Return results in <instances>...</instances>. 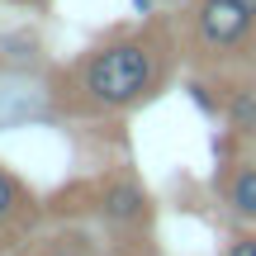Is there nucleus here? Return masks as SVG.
Listing matches in <instances>:
<instances>
[{"label":"nucleus","mask_w":256,"mask_h":256,"mask_svg":"<svg viewBox=\"0 0 256 256\" xmlns=\"http://www.w3.org/2000/svg\"><path fill=\"white\" fill-rule=\"evenodd\" d=\"M223 200H228L232 218L252 223L256 228V162H238L223 180Z\"/></svg>","instance_id":"20e7f679"},{"label":"nucleus","mask_w":256,"mask_h":256,"mask_svg":"<svg viewBox=\"0 0 256 256\" xmlns=\"http://www.w3.org/2000/svg\"><path fill=\"white\" fill-rule=\"evenodd\" d=\"M81 95L95 110H128V104L147 100L162 81V57L142 43V38H119V43L95 48L81 62Z\"/></svg>","instance_id":"f257e3e1"},{"label":"nucleus","mask_w":256,"mask_h":256,"mask_svg":"<svg viewBox=\"0 0 256 256\" xmlns=\"http://www.w3.org/2000/svg\"><path fill=\"white\" fill-rule=\"evenodd\" d=\"M228 124L238 133H256V90H238L228 100Z\"/></svg>","instance_id":"39448f33"},{"label":"nucleus","mask_w":256,"mask_h":256,"mask_svg":"<svg viewBox=\"0 0 256 256\" xmlns=\"http://www.w3.org/2000/svg\"><path fill=\"white\" fill-rule=\"evenodd\" d=\"M238 5H242V10H247V14H256V0H238Z\"/></svg>","instance_id":"1a4fd4ad"},{"label":"nucleus","mask_w":256,"mask_h":256,"mask_svg":"<svg viewBox=\"0 0 256 256\" xmlns=\"http://www.w3.org/2000/svg\"><path fill=\"white\" fill-rule=\"evenodd\" d=\"M48 256H81V252H72V247H57V252H48Z\"/></svg>","instance_id":"6e6552de"},{"label":"nucleus","mask_w":256,"mask_h":256,"mask_svg":"<svg viewBox=\"0 0 256 256\" xmlns=\"http://www.w3.org/2000/svg\"><path fill=\"white\" fill-rule=\"evenodd\" d=\"M10 5H34V0H10Z\"/></svg>","instance_id":"9d476101"},{"label":"nucleus","mask_w":256,"mask_h":256,"mask_svg":"<svg viewBox=\"0 0 256 256\" xmlns=\"http://www.w3.org/2000/svg\"><path fill=\"white\" fill-rule=\"evenodd\" d=\"M14 214H19V185H14V176L0 166V228H5Z\"/></svg>","instance_id":"423d86ee"},{"label":"nucleus","mask_w":256,"mask_h":256,"mask_svg":"<svg viewBox=\"0 0 256 256\" xmlns=\"http://www.w3.org/2000/svg\"><path fill=\"white\" fill-rule=\"evenodd\" d=\"M223 256H256V232H242V238H232Z\"/></svg>","instance_id":"0eeeda50"},{"label":"nucleus","mask_w":256,"mask_h":256,"mask_svg":"<svg viewBox=\"0 0 256 256\" xmlns=\"http://www.w3.org/2000/svg\"><path fill=\"white\" fill-rule=\"evenodd\" d=\"M194 38L209 52H242L256 38V14H247L238 0H200L194 5Z\"/></svg>","instance_id":"f03ea898"},{"label":"nucleus","mask_w":256,"mask_h":256,"mask_svg":"<svg viewBox=\"0 0 256 256\" xmlns=\"http://www.w3.org/2000/svg\"><path fill=\"white\" fill-rule=\"evenodd\" d=\"M147 214H152V204H147V190L133 180H114L104 185L100 194V218L114 223V228H138V223H147Z\"/></svg>","instance_id":"7ed1b4c3"}]
</instances>
